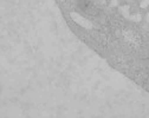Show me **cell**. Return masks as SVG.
<instances>
[{"label": "cell", "instance_id": "6da1fadb", "mask_svg": "<svg viewBox=\"0 0 149 118\" xmlns=\"http://www.w3.org/2000/svg\"><path fill=\"white\" fill-rule=\"evenodd\" d=\"M91 1L90 0H77L76 1V7L81 11V12H89L91 10Z\"/></svg>", "mask_w": 149, "mask_h": 118}]
</instances>
